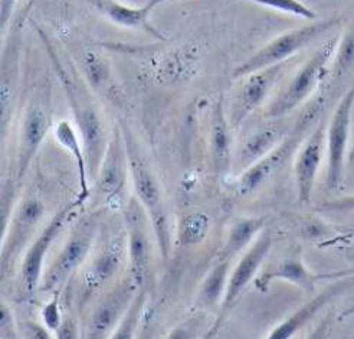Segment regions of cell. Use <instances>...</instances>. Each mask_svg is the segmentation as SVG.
Listing matches in <instances>:
<instances>
[{
  "mask_svg": "<svg viewBox=\"0 0 354 339\" xmlns=\"http://www.w3.org/2000/svg\"><path fill=\"white\" fill-rule=\"evenodd\" d=\"M37 32L45 46L54 73L62 87L71 114H73L75 128L85 150L90 182L93 184L95 182L102 159L107 153L113 133L110 134L107 121L102 116L97 97L85 78H82L75 68L73 69L64 61L59 49L52 42L45 31L37 28Z\"/></svg>",
  "mask_w": 354,
  "mask_h": 339,
  "instance_id": "cell-1",
  "label": "cell"
},
{
  "mask_svg": "<svg viewBox=\"0 0 354 339\" xmlns=\"http://www.w3.org/2000/svg\"><path fill=\"white\" fill-rule=\"evenodd\" d=\"M118 128L127 150L130 180L136 193L134 196L143 205L149 216L156 236L158 253H160L165 261H167L171 254V229L163 189L145 152L141 150L140 144L127 126V123L118 120Z\"/></svg>",
  "mask_w": 354,
  "mask_h": 339,
  "instance_id": "cell-2",
  "label": "cell"
},
{
  "mask_svg": "<svg viewBox=\"0 0 354 339\" xmlns=\"http://www.w3.org/2000/svg\"><path fill=\"white\" fill-rule=\"evenodd\" d=\"M340 24L342 17H327V19L313 21L304 26L281 33L268 44H265L261 49L254 52L246 61L239 64L234 69L232 77L242 80L246 76L257 73V71L284 64L291 57H294L297 52L304 49L331 29L337 28Z\"/></svg>",
  "mask_w": 354,
  "mask_h": 339,
  "instance_id": "cell-3",
  "label": "cell"
},
{
  "mask_svg": "<svg viewBox=\"0 0 354 339\" xmlns=\"http://www.w3.org/2000/svg\"><path fill=\"white\" fill-rule=\"evenodd\" d=\"M48 88H37L28 100L17 134L13 182L19 189L52 128V103Z\"/></svg>",
  "mask_w": 354,
  "mask_h": 339,
  "instance_id": "cell-4",
  "label": "cell"
},
{
  "mask_svg": "<svg viewBox=\"0 0 354 339\" xmlns=\"http://www.w3.org/2000/svg\"><path fill=\"white\" fill-rule=\"evenodd\" d=\"M100 212L88 214L77 221L62 245L61 252L45 270L41 280L42 292H58L80 267L91 256L97 241Z\"/></svg>",
  "mask_w": 354,
  "mask_h": 339,
  "instance_id": "cell-5",
  "label": "cell"
},
{
  "mask_svg": "<svg viewBox=\"0 0 354 339\" xmlns=\"http://www.w3.org/2000/svg\"><path fill=\"white\" fill-rule=\"evenodd\" d=\"M339 38H331L318 48L313 55L299 67L295 76L265 109L263 116L267 119H281L306 103L318 85L324 80L327 67L333 61Z\"/></svg>",
  "mask_w": 354,
  "mask_h": 339,
  "instance_id": "cell-6",
  "label": "cell"
},
{
  "mask_svg": "<svg viewBox=\"0 0 354 339\" xmlns=\"http://www.w3.org/2000/svg\"><path fill=\"white\" fill-rule=\"evenodd\" d=\"M122 221L126 228L130 275L141 290H147L154 272L156 236L143 205L136 196L124 205Z\"/></svg>",
  "mask_w": 354,
  "mask_h": 339,
  "instance_id": "cell-7",
  "label": "cell"
},
{
  "mask_svg": "<svg viewBox=\"0 0 354 339\" xmlns=\"http://www.w3.org/2000/svg\"><path fill=\"white\" fill-rule=\"evenodd\" d=\"M141 289L129 273L98 297L82 327V339H110Z\"/></svg>",
  "mask_w": 354,
  "mask_h": 339,
  "instance_id": "cell-8",
  "label": "cell"
},
{
  "mask_svg": "<svg viewBox=\"0 0 354 339\" xmlns=\"http://www.w3.org/2000/svg\"><path fill=\"white\" fill-rule=\"evenodd\" d=\"M86 201L81 196H75V200L69 201L64 205L52 220L44 227L41 234L35 238L28 250L25 252L22 264H21V288L26 295H32L35 290L39 289L42 280V269L49 252L50 245L54 244L61 231L71 223L78 211L84 207Z\"/></svg>",
  "mask_w": 354,
  "mask_h": 339,
  "instance_id": "cell-9",
  "label": "cell"
},
{
  "mask_svg": "<svg viewBox=\"0 0 354 339\" xmlns=\"http://www.w3.org/2000/svg\"><path fill=\"white\" fill-rule=\"evenodd\" d=\"M354 107V85L340 98L328 121L326 132V186L328 191L340 189L344 180L346 157L350 141L351 116Z\"/></svg>",
  "mask_w": 354,
  "mask_h": 339,
  "instance_id": "cell-10",
  "label": "cell"
},
{
  "mask_svg": "<svg viewBox=\"0 0 354 339\" xmlns=\"http://www.w3.org/2000/svg\"><path fill=\"white\" fill-rule=\"evenodd\" d=\"M272 244H274L272 231L265 228L262 233L257 237V240L251 244L250 250L243 253V256L238 261L234 272L231 273V276H229L226 293L221 303L218 319H216L215 325L210 328V332H207V335H206L207 339L215 336V333L222 327L223 320L238 305V302L241 300V296L243 295L246 288L250 286V283L257 279L263 260L267 259V256L271 252Z\"/></svg>",
  "mask_w": 354,
  "mask_h": 339,
  "instance_id": "cell-11",
  "label": "cell"
},
{
  "mask_svg": "<svg viewBox=\"0 0 354 339\" xmlns=\"http://www.w3.org/2000/svg\"><path fill=\"white\" fill-rule=\"evenodd\" d=\"M45 217V205L37 195L22 198L12 212L6 229L2 233V253H0V269L8 275L17 256H21L28 243L35 238L37 228Z\"/></svg>",
  "mask_w": 354,
  "mask_h": 339,
  "instance_id": "cell-12",
  "label": "cell"
},
{
  "mask_svg": "<svg viewBox=\"0 0 354 339\" xmlns=\"http://www.w3.org/2000/svg\"><path fill=\"white\" fill-rule=\"evenodd\" d=\"M24 17L25 15L16 17V21L10 24L2 49V69H0V134H2V141L8 134L16 105L17 90H19Z\"/></svg>",
  "mask_w": 354,
  "mask_h": 339,
  "instance_id": "cell-13",
  "label": "cell"
},
{
  "mask_svg": "<svg viewBox=\"0 0 354 339\" xmlns=\"http://www.w3.org/2000/svg\"><path fill=\"white\" fill-rule=\"evenodd\" d=\"M126 256L129 257L126 233L104 240L98 245L97 252H94L91 260L85 266L81 279L80 290L82 302L93 299L117 279L121 267L126 263Z\"/></svg>",
  "mask_w": 354,
  "mask_h": 339,
  "instance_id": "cell-14",
  "label": "cell"
},
{
  "mask_svg": "<svg viewBox=\"0 0 354 339\" xmlns=\"http://www.w3.org/2000/svg\"><path fill=\"white\" fill-rule=\"evenodd\" d=\"M317 110H310V114L301 117L299 123L291 134H288L281 144L270 152L267 156L262 157L259 162L254 164L245 169L239 176V192L241 195H250L254 191L259 189L263 184H267L271 177L282 168L287 160L299 149L303 144L304 133L314 117Z\"/></svg>",
  "mask_w": 354,
  "mask_h": 339,
  "instance_id": "cell-15",
  "label": "cell"
},
{
  "mask_svg": "<svg viewBox=\"0 0 354 339\" xmlns=\"http://www.w3.org/2000/svg\"><path fill=\"white\" fill-rule=\"evenodd\" d=\"M326 132L327 128L324 124H318L297 150L294 160V176L297 196L301 205L310 204L313 198L317 176L326 155Z\"/></svg>",
  "mask_w": 354,
  "mask_h": 339,
  "instance_id": "cell-16",
  "label": "cell"
},
{
  "mask_svg": "<svg viewBox=\"0 0 354 339\" xmlns=\"http://www.w3.org/2000/svg\"><path fill=\"white\" fill-rule=\"evenodd\" d=\"M287 62L265 68L257 73L243 77L239 90L232 103L231 112L227 114L229 124L232 129H238L241 124L254 113L258 107L267 100L275 85L278 77L282 74Z\"/></svg>",
  "mask_w": 354,
  "mask_h": 339,
  "instance_id": "cell-17",
  "label": "cell"
},
{
  "mask_svg": "<svg viewBox=\"0 0 354 339\" xmlns=\"http://www.w3.org/2000/svg\"><path fill=\"white\" fill-rule=\"evenodd\" d=\"M129 176L130 166L127 150L117 124L94 184L97 191L107 198V202H115L120 200Z\"/></svg>",
  "mask_w": 354,
  "mask_h": 339,
  "instance_id": "cell-18",
  "label": "cell"
},
{
  "mask_svg": "<svg viewBox=\"0 0 354 339\" xmlns=\"http://www.w3.org/2000/svg\"><path fill=\"white\" fill-rule=\"evenodd\" d=\"M85 2L117 26L140 29L158 41H166L165 35L150 22V15L157 8L150 0L140 8L124 5L118 0H85Z\"/></svg>",
  "mask_w": 354,
  "mask_h": 339,
  "instance_id": "cell-19",
  "label": "cell"
},
{
  "mask_svg": "<svg viewBox=\"0 0 354 339\" xmlns=\"http://www.w3.org/2000/svg\"><path fill=\"white\" fill-rule=\"evenodd\" d=\"M275 280L292 283L301 290L311 295L315 290V284L322 281V275L313 273L299 254H291L262 270L254 283L259 292L265 293L268 292L270 284Z\"/></svg>",
  "mask_w": 354,
  "mask_h": 339,
  "instance_id": "cell-20",
  "label": "cell"
},
{
  "mask_svg": "<svg viewBox=\"0 0 354 339\" xmlns=\"http://www.w3.org/2000/svg\"><path fill=\"white\" fill-rule=\"evenodd\" d=\"M347 288L348 283L346 281V279L335 280V283L330 284V286L326 288L323 292L313 296L292 315L282 320V322L278 324L265 339H292L318 312L326 308L331 300L340 296Z\"/></svg>",
  "mask_w": 354,
  "mask_h": 339,
  "instance_id": "cell-21",
  "label": "cell"
},
{
  "mask_svg": "<svg viewBox=\"0 0 354 339\" xmlns=\"http://www.w3.org/2000/svg\"><path fill=\"white\" fill-rule=\"evenodd\" d=\"M231 124L223 110L222 101H218L212 110L209 128V150L212 168L216 173H225L232 165V136Z\"/></svg>",
  "mask_w": 354,
  "mask_h": 339,
  "instance_id": "cell-22",
  "label": "cell"
},
{
  "mask_svg": "<svg viewBox=\"0 0 354 339\" xmlns=\"http://www.w3.org/2000/svg\"><path fill=\"white\" fill-rule=\"evenodd\" d=\"M84 77L94 93L105 97L115 105H122L126 98L117 82L110 61L101 53L86 52L84 55Z\"/></svg>",
  "mask_w": 354,
  "mask_h": 339,
  "instance_id": "cell-23",
  "label": "cell"
},
{
  "mask_svg": "<svg viewBox=\"0 0 354 339\" xmlns=\"http://www.w3.org/2000/svg\"><path fill=\"white\" fill-rule=\"evenodd\" d=\"M287 137L278 124H267L248 137L238 152V166L245 171L272 152Z\"/></svg>",
  "mask_w": 354,
  "mask_h": 339,
  "instance_id": "cell-24",
  "label": "cell"
},
{
  "mask_svg": "<svg viewBox=\"0 0 354 339\" xmlns=\"http://www.w3.org/2000/svg\"><path fill=\"white\" fill-rule=\"evenodd\" d=\"M54 134H55V139L58 144L62 146V149L69 152V155L73 156L75 160L77 169H78V181H80L78 196H81L82 200L86 201L91 195V188H90L91 182H90V175H88V164H86L85 150L82 146L81 137L78 134V130L69 121L64 120L57 124Z\"/></svg>",
  "mask_w": 354,
  "mask_h": 339,
  "instance_id": "cell-25",
  "label": "cell"
},
{
  "mask_svg": "<svg viewBox=\"0 0 354 339\" xmlns=\"http://www.w3.org/2000/svg\"><path fill=\"white\" fill-rule=\"evenodd\" d=\"M263 229V217L238 218L229 229L227 240L218 254V260H232L246 245L252 244Z\"/></svg>",
  "mask_w": 354,
  "mask_h": 339,
  "instance_id": "cell-26",
  "label": "cell"
},
{
  "mask_svg": "<svg viewBox=\"0 0 354 339\" xmlns=\"http://www.w3.org/2000/svg\"><path fill=\"white\" fill-rule=\"evenodd\" d=\"M229 267H231V260H218L209 270L198 292L196 305L199 308L210 309L222 303L227 288V280L231 276Z\"/></svg>",
  "mask_w": 354,
  "mask_h": 339,
  "instance_id": "cell-27",
  "label": "cell"
},
{
  "mask_svg": "<svg viewBox=\"0 0 354 339\" xmlns=\"http://www.w3.org/2000/svg\"><path fill=\"white\" fill-rule=\"evenodd\" d=\"M210 218L203 212H189L179 221L177 243L183 247H192L203 243L209 234Z\"/></svg>",
  "mask_w": 354,
  "mask_h": 339,
  "instance_id": "cell-28",
  "label": "cell"
},
{
  "mask_svg": "<svg viewBox=\"0 0 354 339\" xmlns=\"http://www.w3.org/2000/svg\"><path fill=\"white\" fill-rule=\"evenodd\" d=\"M354 69V25H350L339 38L331 61L334 78H340Z\"/></svg>",
  "mask_w": 354,
  "mask_h": 339,
  "instance_id": "cell-29",
  "label": "cell"
},
{
  "mask_svg": "<svg viewBox=\"0 0 354 339\" xmlns=\"http://www.w3.org/2000/svg\"><path fill=\"white\" fill-rule=\"evenodd\" d=\"M147 302V290H140L133 300L130 309L127 313L124 315L122 320L110 339H134L141 322V318H143L145 306Z\"/></svg>",
  "mask_w": 354,
  "mask_h": 339,
  "instance_id": "cell-30",
  "label": "cell"
},
{
  "mask_svg": "<svg viewBox=\"0 0 354 339\" xmlns=\"http://www.w3.org/2000/svg\"><path fill=\"white\" fill-rule=\"evenodd\" d=\"M248 2H252L255 5L287 13L291 16H297L306 21L317 19V13L306 3L301 2V0H248Z\"/></svg>",
  "mask_w": 354,
  "mask_h": 339,
  "instance_id": "cell-31",
  "label": "cell"
},
{
  "mask_svg": "<svg viewBox=\"0 0 354 339\" xmlns=\"http://www.w3.org/2000/svg\"><path fill=\"white\" fill-rule=\"evenodd\" d=\"M61 290L54 292V296L46 303L42 309V322L49 331H57L62 322V309H61Z\"/></svg>",
  "mask_w": 354,
  "mask_h": 339,
  "instance_id": "cell-32",
  "label": "cell"
},
{
  "mask_svg": "<svg viewBox=\"0 0 354 339\" xmlns=\"http://www.w3.org/2000/svg\"><path fill=\"white\" fill-rule=\"evenodd\" d=\"M0 339H22L19 322L5 302L0 303Z\"/></svg>",
  "mask_w": 354,
  "mask_h": 339,
  "instance_id": "cell-33",
  "label": "cell"
},
{
  "mask_svg": "<svg viewBox=\"0 0 354 339\" xmlns=\"http://www.w3.org/2000/svg\"><path fill=\"white\" fill-rule=\"evenodd\" d=\"M57 339H82V329L73 313H64L62 322L55 331Z\"/></svg>",
  "mask_w": 354,
  "mask_h": 339,
  "instance_id": "cell-34",
  "label": "cell"
},
{
  "mask_svg": "<svg viewBox=\"0 0 354 339\" xmlns=\"http://www.w3.org/2000/svg\"><path fill=\"white\" fill-rule=\"evenodd\" d=\"M19 331L22 339H54L50 335V331L45 325L35 322L32 319L21 320Z\"/></svg>",
  "mask_w": 354,
  "mask_h": 339,
  "instance_id": "cell-35",
  "label": "cell"
},
{
  "mask_svg": "<svg viewBox=\"0 0 354 339\" xmlns=\"http://www.w3.org/2000/svg\"><path fill=\"white\" fill-rule=\"evenodd\" d=\"M318 211L340 212V214L354 212V195H347V196H342V198H337V200L323 202V204H320V207H318Z\"/></svg>",
  "mask_w": 354,
  "mask_h": 339,
  "instance_id": "cell-36",
  "label": "cell"
},
{
  "mask_svg": "<svg viewBox=\"0 0 354 339\" xmlns=\"http://www.w3.org/2000/svg\"><path fill=\"white\" fill-rule=\"evenodd\" d=\"M199 332V322L196 319L185 320L180 325L171 329L166 339H196Z\"/></svg>",
  "mask_w": 354,
  "mask_h": 339,
  "instance_id": "cell-37",
  "label": "cell"
},
{
  "mask_svg": "<svg viewBox=\"0 0 354 339\" xmlns=\"http://www.w3.org/2000/svg\"><path fill=\"white\" fill-rule=\"evenodd\" d=\"M19 0H0V31L5 35L12 24V17Z\"/></svg>",
  "mask_w": 354,
  "mask_h": 339,
  "instance_id": "cell-38",
  "label": "cell"
},
{
  "mask_svg": "<svg viewBox=\"0 0 354 339\" xmlns=\"http://www.w3.org/2000/svg\"><path fill=\"white\" fill-rule=\"evenodd\" d=\"M333 332V316L328 315L323 318L307 336V339H330V335Z\"/></svg>",
  "mask_w": 354,
  "mask_h": 339,
  "instance_id": "cell-39",
  "label": "cell"
},
{
  "mask_svg": "<svg viewBox=\"0 0 354 339\" xmlns=\"http://www.w3.org/2000/svg\"><path fill=\"white\" fill-rule=\"evenodd\" d=\"M350 277H354V267L353 269H346V270H340V272L322 275V280H340V279H350Z\"/></svg>",
  "mask_w": 354,
  "mask_h": 339,
  "instance_id": "cell-40",
  "label": "cell"
},
{
  "mask_svg": "<svg viewBox=\"0 0 354 339\" xmlns=\"http://www.w3.org/2000/svg\"><path fill=\"white\" fill-rule=\"evenodd\" d=\"M350 316H354V305L350 306L348 309L343 311L342 315H340V319H344V318H350Z\"/></svg>",
  "mask_w": 354,
  "mask_h": 339,
  "instance_id": "cell-41",
  "label": "cell"
},
{
  "mask_svg": "<svg viewBox=\"0 0 354 339\" xmlns=\"http://www.w3.org/2000/svg\"><path fill=\"white\" fill-rule=\"evenodd\" d=\"M150 2H153L156 6H158V5H162V3L167 2V0H150Z\"/></svg>",
  "mask_w": 354,
  "mask_h": 339,
  "instance_id": "cell-42",
  "label": "cell"
},
{
  "mask_svg": "<svg viewBox=\"0 0 354 339\" xmlns=\"http://www.w3.org/2000/svg\"><path fill=\"white\" fill-rule=\"evenodd\" d=\"M348 157L353 160L354 159V144H353V146L350 148V153H348Z\"/></svg>",
  "mask_w": 354,
  "mask_h": 339,
  "instance_id": "cell-43",
  "label": "cell"
}]
</instances>
